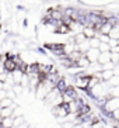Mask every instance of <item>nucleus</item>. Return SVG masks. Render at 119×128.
Returning a JSON list of instances; mask_svg holds the SVG:
<instances>
[{
	"instance_id": "nucleus-13",
	"label": "nucleus",
	"mask_w": 119,
	"mask_h": 128,
	"mask_svg": "<svg viewBox=\"0 0 119 128\" xmlns=\"http://www.w3.org/2000/svg\"><path fill=\"white\" fill-rule=\"evenodd\" d=\"M108 35H109V38H111V40H118V38H119V24H118V26L112 27Z\"/></svg>"
},
{
	"instance_id": "nucleus-21",
	"label": "nucleus",
	"mask_w": 119,
	"mask_h": 128,
	"mask_svg": "<svg viewBox=\"0 0 119 128\" xmlns=\"http://www.w3.org/2000/svg\"><path fill=\"white\" fill-rule=\"evenodd\" d=\"M14 128H28V124L24 121V122H21L20 125H17V127H14Z\"/></svg>"
},
{
	"instance_id": "nucleus-7",
	"label": "nucleus",
	"mask_w": 119,
	"mask_h": 128,
	"mask_svg": "<svg viewBox=\"0 0 119 128\" xmlns=\"http://www.w3.org/2000/svg\"><path fill=\"white\" fill-rule=\"evenodd\" d=\"M81 32L84 34V37H86L87 40H88V38H93V37H95V35H97V31L94 30L93 27H83Z\"/></svg>"
},
{
	"instance_id": "nucleus-22",
	"label": "nucleus",
	"mask_w": 119,
	"mask_h": 128,
	"mask_svg": "<svg viewBox=\"0 0 119 128\" xmlns=\"http://www.w3.org/2000/svg\"><path fill=\"white\" fill-rule=\"evenodd\" d=\"M73 128H83V127L80 124H74V125H73Z\"/></svg>"
},
{
	"instance_id": "nucleus-15",
	"label": "nucleus",
	"mask_w": 119,
	"mask_h": 128,
	"mask_svg": "<svg viewBox=\"0 0 119 128\" xmlns=\"http://www.w3.org/2000/svg\"><path fill=\"white\" fill-rule=\"evenodd\" d=\"M108 96L109 97H119V84L118 86H111L108 89Z\"/></svg>"
},
{
	"instance_id": "nucleus-14",
	"label": "nucleus",
	"mask_w": 119,
	"mask_h": 128,
	"mask_svg": "<svg viewBox=\"0 0 119 128\" xmlns=\"http://www.w3.org/2000/svg\"><path fill=\"white\" fill-rule=\"evenodd\" d=\"M111 28H112V26L108 23V21H105V23L101 26V28H100V31H98V32H100V34H109ZM98 32H97V34H98Z\"/></svg>"
},
{
	"instance_id": "nucleus-2",
	"label": "nucleus",
	"mask_w": 119,
	"mask_h": 128,
	"mask_svg": "<svg viewBox=\"0 0 119 128\" xmlns=\"http://www.w3.org/2000/svg\"><path fill=\"white\" fill-rule=\"evenodd\" d=\"M119 107V97H109L105 103V108L108 110V111H114Z\"/></svg>"
},
{
	"instance_id": "nucleus-6",
	"label": "nucleus",
	"mask_w": 119,
	"mask_h": 128,
	"mask_svg": "<svg viewBox=\"0 0 119 128\" xmlns=\"http://www.w3.org/2000/svg\"><path fill=\"white\" fill-rule=\"evenodd\" d=\"M13 111H14V106L11 104L8 107H1L0 110V117L4 118V117H13Z\"/></svg>"
},
{
	"instance_id": "nucleus-11",
	"label": "nucleus",
	"mask_w": 119,
	"mask_h": 128,
	"mask_svg": "<svg viewBox=\"0 0 119 128\" xmlns=\"http://www.w3.org/2000/svg\"><path fill=\"white\" fill-rule=\"evenodd\" d=\"M1 128H13V117H4L0 121Z\"/></svg>"
},
{
	"instance_id": "nucleus-4",
	"label": "nucleus",
	"mask_w": 119,
	"mask_h": 128,
	"mask_svg": "<svg viewBox=\"0 0 119 128\" xmlns=\"http://www.w3.org/2000/svg\"><path fill=\"white\" fill-rule=\"evenodd\" d=\"M67 84H69V83H67V80L64 79L63 76H62V78H60V79H59V80H58V82L55 83V89H56V90H58V92H59L60 94H62V93H63V92H64V90H66Z\"/></svg>"
},
{
	"instance_id": "nucleus-19",
	"label": "nucleus",
	"mask_w": 119,
	"mask_h": 128,
	"mask_svg": "<svg viewBox=\"0 0 119 128\" xmlns=\"http://www.w3.org/2000/svg\"><path fill=\"white\" fill-rule=\"evenodd\" d=\"M73 38H74V44H80V42H83V41H86V40H87L83 32H77Z\"/></svg>"
},
{
	"instance_id": "nucleus-17",
	"label": "nucleus",
	"mask_w": 119,
	"mask_h": 128,
	"mask_svg": "<svg viewBox=\"0 0 119 128\" xmlns=\"http://www.w3.org/2000/svg\"><path fill=\"white\" fill-rule=\"evenodd\" d=\"M107 84H109V87H111V86H118V84H119V76L114 75L111 79L107 82Z\"/></svg>"
},
{
	"instance_id": "nucleus-8",
	"label": "nucleus",
	"mask_w": 119,
	"mask_h": 128,
	"mask_svg": "<svg viewBox=\"0 0 119 128\" xmlns=\"http://www.w3.org/2000/svg\"><path fill=\"white\" fill-rule=\"evenodd\" d=\"M111 60V52H100V55H98V64H107V62H109Z\"/></svg>"
},
{
	"instance_id": "nucleus-5",
	"label": "nucleus",
	"mask_w": 119,
	"mask_h": 128,
	"mask_svg": "<svg viewBox=\"0 0 119 128\" xmlns=\"http://www.w3.org/2000/svg\"><path fill=\"white\" fill-rule=\"evenodd\" d=\"M53 32H56V34H69V32H71L70 31V27L67 26V24H63V23H60L59 26L56 27L55 30H53Z\"/></svg>"
},
{
	"instance_id": "nucleus-24",
	"label": "nucleus",
	"mask_w": 119,
	"mask_h": 128,
	"mask_svg": "<svg viewBox=\"0 0 119 128\" xmlns=\"http://www.w3.org/2000/svg\"><path fill=\"white\" fill-rule=\"evenodd\" d=\"M118 44H119V38H118Z\"/></svg>"
},
{
	"instance_id": "nucleus-18",
	"label": "nucleus",
	"mask_w": 119,
	"mask_h": 128,
	"mask_svg": "<svg viewBox=\"0 0 119 128\" xmlns=\"http://www.w3.org/2000/svg\"><path fill=\"white\" fill-rule=\"evenodd\" d=\"M98 49H100V52H108L109 49H111V46H109L108 42H100Z\"/></svg>"
},
{
	"instance_id": "nucleus-1",
	"label": "nucleus",
	"mask_w": 119,
	"mask_h": 128,
	"mask_svg": "<svg viewBox=\"0 0 119 128\" xmlns=\"http://www.w3.org/2000/svg\"><path fill=\"white\" fill-rule=\"evenodd\" d=\"M1 65H3V69H4L6 72H7V73H11V72H14L15 69H17L15 60L13 59V56H11V55H10V56H8L6 60H4V62H3Z\"/></svg>"
},
{
	"instance_id": "nucleus-16",
	"label": "nucleus",
	"mask_w": 119,
	"mask_h": 128,
	"mask_svg": "<svg viewBox=\"0 0 119 128\" xmlns=\"http://www.w3.org/2000/svg\"><path fill=\"white\" fill-rule=\"evenodd\" d=\"M100 38L95 35V37L93 38H88V44H90V48H98V45H100Z\"/></svg>"
},
{
	"instance_id": "nucleus-20",
	"label": "nucleus",
	"mask_w": 119,
	"mask_h": 128,
	"mask_svg": "<svg viewBox=\"0 0 119 128\" xmlns=\"http://www.w3.org/2000/svg\"><path fill=\"white\" fill-rule=\"evenodd\" d=\"M109 52H111V54H118V55H119V44H116V45L111 46Z\"/></svg>"
},
{
	"instance_id": "nucleus-3",
	"label": "nucleus",
	"mask_w": 119,
	"mask_h": 128,
	"mask_svg": "<svg viewBox=\"0 0 119 128\" xmlns=\"http://www.w3.org/2000/svg\"><path fill=\"white\" fill-rule=\"evenodd\" d=\"M84 55L88 58V60L91 62V64H93V62H97V60H98V55H100V49H98V48H90Z\"/></svg>"
},
{
	"instance_id": "nucleus-9",
	"label": "nucleus",
	"mask_w": 119,
	"mask_h": 128,
	"mask_svg": "<svg viewBox=\"0 0 119 128\" xmlns=\"http://www.w3.org/2000/svg\"><path fill=\"white\" fill-rule=\"evenodd\" d=\"M90 64H91V62L88 60V58H87L86 55H81V56L78 58V60H77V65L81 69H87L90 66Z\"/></svg>"
},
{
	"instance_id": "nucleus-10",
	"label": "nucleus",
	"mask_w": 119,
	"mask_h": 128,
	"mask_svg": "<svg viewBox=\"0 0 119 128\" xmlns=\"http://www.w3.org/2000/svg\"><path fill=\"white\" fill-rule=\"evenodd\" d=\"M112 76H114V69H104V70H101V79H102V82H108Z\"/></svg>"
},
{
	"instance_id": "nucleus-12",
	"label": "nucleus",
	"mask_w": 119,
	"mask_h": 128,
	"mask_svg": "<svg viewBox=\"0 0 119 128\" xmlns=\"http://www.w3.org/2000/svg\"><path fill=\"white\" fill-rule=\"evenodd\" d=\"M91 111H93L91 106H90L88 103H84L81 107H78V110H77V113L76 114H86V113H91Z\"/></svg>"
},
{
	"instance_id": "nucleus-23",
	"label": "nucleus",
	"mask_w": 119,
	"mask_h": 128,
	"mask_svg": "<svg viewBox=\"0 0 119 128\" xmlns=\"http://www.w3.org/2000/svg\"><path fill=\"white\" fill-rule=\"evenodd\" d=\"M28 128H32V127H30V125H28Z\"/></svg>"
}]
</instances>
